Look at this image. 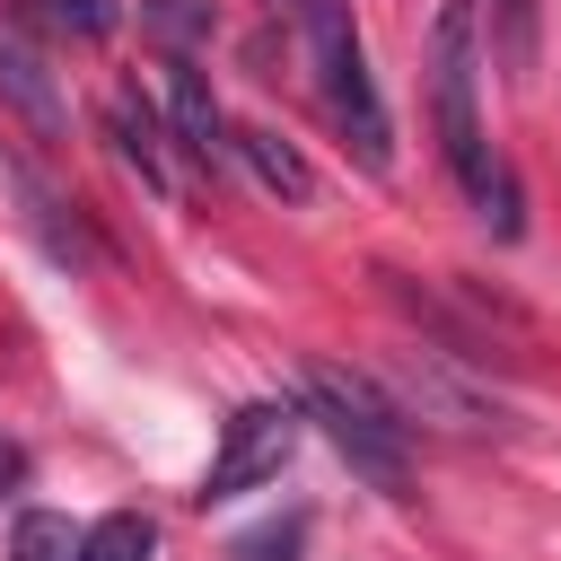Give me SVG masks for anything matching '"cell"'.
Masks as SVG:
<instances>
[{
    "instance_id": "1",
    "label": "cell",
    "mask_w": 561,
    "mask_h": 561,
    "mask_svg": "<svg viewBox=\"0 0 561 561\" xmlns=\"http://www.w3.org/2000/svg\"><path fill=\"white\" fill-rule=\"evenodd\" d=\"M473 79H482V9H473V0H438V18H430V114H438V158H447V175L465 184V202L491 219V237H517V228H526V193H517L508 158L482 140Z\"/></svg>"
},
{
    "instance_id": "2",
    "label": "cell",
    "mask_w": 561,
    "mask_h": 561,
    "mask_svg": "<svg viewBox=\"0 0 561 561\" xmlns=\"http://www.w3.org/2000/svg\"><path fill=\"white\" fill-rule=\"evenodd\" d=\"M298 403H307V421L342 447V465L368 491L412 500V421L394 412V394L377 377H359L342 359H298Z\"/></svg>"
},
{
    "instance_id": "3",
    "label": "cell",
    "mask_w": 561,
    "mask_h": 561,
    "mask_svg": "<svg viewBox=\"0 0 561 561\" xmlns=\"http://www.w3.org/2000/svg\"><path fill=\"white\" fill-rule=\"evenodd\" d=\"M272 9L298 26L307 70H316V96H324V114L342 123L351 158H359L368 175H386V167H394V123H386V96H377V70H368V44H359V26H351V0H272Z\"/></svg>"
},
{
    "instance_id": "4",
    "label": "cell",
    "mask_w": 561,
    "mask_h": 561,
    "mask_svg": "<svg viewBox=\"0 0 561 561\" xmlns=\"http://www.w3.org/2000/svg\"><path fill=\"white\" fill-rule=\"evenodd\" d=\"M386 394H394L403 421H438V430H465V438H500V430H517L508 403H500L482 377H465L456 351H430V342H412V351L386 359Z\"/></svg>"
},
{
    "instance_id": "5",
    "label": "cell",
    "mask_w": 561,
    "mask_h": 561,
    "mask_svg": "<svg viewBox=\"0 0 561 561\" xmlns=\"http://www.w3.org/2000/svg\"><path fill=\"white\" fill-rule=\"evenodd\" d=\"M298 430H307V403L298 394H263V403H237L219 421V447H210V473H202V508L210 500H237V491H263L289 456H298Z\"/></svg>"
},
{
    "instance_id": "6",
    "label": "cell",
    "mask_w": 561,
    "mask_h": 561,
    "mask_svg": "<svg viewBox=\"0 0 561 561\" xmlns=\"http://www.w3.org/2000/svg\"><path fill=\"white\" fill-rule=\"evenodd\" d=\"M0 105H18L44 149L70 140V105H61V88H53V61H44L18 26H0Z\"/></svg>"
},
{
    "instance_id": "7",
    "label": "cell",
    "mask_w": 561,
    "mask_h": 561,
    "mask_svg": "<svg viewBox=\"0 0 561 561\" xmlns=\"http://www.w3.org/2000/svg\"><path fill=\"white\" fill-rule=\"evenodd\" d=\"M105 131H114V158L149 184V193H175V158H167V123H158V105L140 96V79H123L114 96H105Z\"/></svg>"
},
{
    "instance_id": "8",
    "label": "cell",
    "mask_w": 561,
    "mask_h": 561,
    "mask_svg": "<svg viewBox=\"0 0 561 561\" xmlns=\"http://www.w3.org/2000/svg\"><path fill=\"white\" fill-rule=\"evenodd\" d=\"M167 70H175V79H167V105H175V140H184V158H193V167H228V158H237V131H228L210 79H202L193 61H167Z\"/></svg>"
},
{
    "instance_id": "9",
    "label": "cell",
    "mask_w": 561,
    "mask_h": 561,
    "mask_svg": "<svg viewBox=\"0 0 561 561\" xmlns=\"http://www.w3.org/2000/svg\"><path fill=\"white\" fill-rule=\"evenodd\" d=\"M0 184L26 202V228L44 237V254H53V263H88V254H96V245H88V228L61 210V193H53V184H44L26 158H9V149H0Z\"/></svg>"
},
{
    "instance_id": "10",
    "label": "cell",
    "mask_w": 561,
    "mask_h": 561,
    "mask_svg": "<svg viewBox=\"0 0 561 561\" xmlns=\"http://www.w3.org/2000/svg\"><path fill=\"white\" fill-rule=\"evenodd\" d=\"M473 9H482V44H491V61L526 88L535 61H543V0H473Z\"/></svg>"
},
{
    "instance_id": "11",
    "label": "cell",
    "mask_w": 561,
    "mask_h": 561,
    "mask_svg": "<svg viewBox=\"0 0 561 561\" xmlns=\"http://www.w3.org/2000/svg\"><path fill=\"white\" fill-rule=\"evenodd\" d=\"M237 158L254 167V184H263V193H280V202H316V167L298 158V140H280V131L245 123V131H237Z\"/></svg>"
},
{
    "instance_id": "12",
    "label": "cell",
    "mask_w": 561,
    "mask_h": 561,
    "mask_svg": "<svg viewBox=\"0 0 561 561\" xmlns=\"http://www.w3.org/2000/svg\"><path fill=\"white\" fill-rule=\"evenodd\" d=\"M114 0H18V26H35V35H70V44H96V35H114Z\"/></svg>"
},
{
    "instance_id": "13",
    "label": "cell",
    "mask_w": 561,
    "mask_h": 561,
    "mask_svg": "<svg viewBox=\"0 0 561 561\" xmlns=\"http://www.w3.org/2000/svg\"><path fill=\"white\" fill-rule=\"evenodd\" d=\"M158 552V526L140 508H105L88 535H79V561H149Z\"/></svg>"
},
{
    "instance_id": "14",
    "label": "cell",
    "mask_w": 561,
    "mask_h": 561,
    "mask_svg": "<svg viewBox=\"0 0 561 561\" xmlns=\"http://www.w3.org/2000/svg\"><path fill=\"white\" fill-rule=\"evenodd\" d=\"M9 561H79V526L61 508H26L9 526Z\"/></svg>"
},
{
    "instance_id": "15",
    "label": "cell",
    "mask_w": 561,
    "mask_h": 561,
    "mask_svg": "<svg viewBox=\"0 0 561 561\" xmlns=\"http://www.w3.org/2000/svg\"><path fill=\"white\" fill-rule=\"evenodd\" d=\"M298 543H307V517H280V526H254L228 561H298Z\"/></svg>"
},
{
    "instance_id": "16",
    "label": "cell",
    "mask_w": 561,
    "mask_h": 561,
    "mask_svg": "<svg viewBox=\"0 0 561 561\" xmlns=\"http://www.w3.org/2000/svg\"><path fill=\"white\" fill-rule=\"evenodd\" d=\"M149 18H158V26H167V35H193V26H202V18H210V9H202V0H158V9H149Z\"/></svg>"
}]
</instances>
